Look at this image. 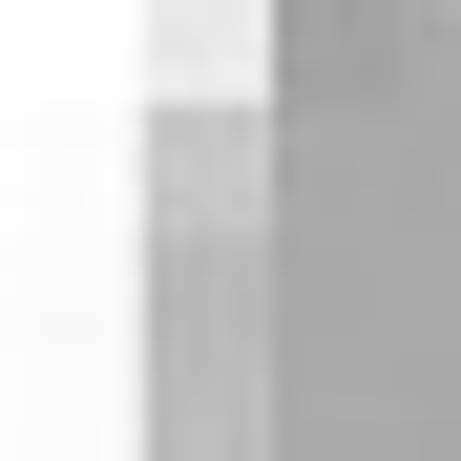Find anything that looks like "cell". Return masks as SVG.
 <instances>
[{"mask_svg":"<svg viewBox=\"0 0 461 461\" xmlns=\"http://www.w3.org/2000/svg\"><path fill=\"white\" fill-rule=\"evenodd\" d=\"M252 189H273V126L252 105H168L147 126V210L168 230H252Z\"/></svg>","mask_w":461,"mask_h":461,"instance_id":"1","label":"cell"},{"mask_svg":"<svg viewBox=\"0 0 461 461\" xmlns=\"http://www.w3.org/2000/svg\"><path fill=\"white\" fill-rule=\"evenodd\" d=\"M273 0H147V105H252Z\"/></svg>","mask_w":461,"mask_h":461,"instance_id":"2","label":"cell"}]
</instances>
